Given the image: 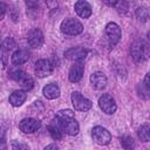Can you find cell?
<instances>
[{
  "label": "cell",
  "mask_w": 150,
  "mask_h": 150,
  "mask_svg": "<svg viewBox=\"0 0 150 150\" xmlns=\"http://www.w3.org/2000/svg\"><path fill=\"white\" fill-rule=\"evenodd\" d=\"M56 122L59 123L61 130L70 136H75L80 131V125L74 117V112L69 109L60 110L56 114Z\"/></svg>",
  "instance_id": "6da1fadb"
},
{
  "label": "cell",
  "mask_w": 150,
  "mask_h": 150,
  "mask_svg": "<svg viewBox=\"0 0 150 150\" xmlns=\"http://www.w3.org/2000/svg\"><path fill=\"white\" fill-rule=\"evenodd\" d=\"M131 56L135 62L142 63L149 57V45L144 40H136L130 48Z\"/></svg>",
  "instance_id": "7a4b0ae2"
},
{
  "label": "cell",
  "mask_w": 150,
  "mask_h": 150,
  "mask_svg": "<svg viewBox=\"0 0 150 150\" xmlns=\"http://www.w3.org/2000/svg\"><path fill=\"white\" fill-rule=\"evenodd\" d=\"M9 77L12 80H14L15 82H18L25 90H29L33 88L34 86V81L33 79L27 74L25 73L23 70L21 69H12L9 71Z\"/></svg>",
  "instance_id": "3957f363"
},
{
  "label": "cell",
  "mask_w": 150,
  "mask_h": 150,
  "mask_svg": "<svg viewBox=\"0 0 150 150\" xmlns=\"http://www.w3.org/2000/svg\"><path fill=\"white\" fill-rule=\"evenodd\" d=\"M60 28H61V32L64 33V34H67V35H79L83 30L82 23L79 20L74 19V18L64 19L61 22Z\"/></svg>",
  "instance_id": "277c9868"
},
{
  "label": "cell",
  "mask_w": 150,
  "mask_h": 150,
  "mask_svg": "<svg viewBox=\"0 0 150 150\" xmlns=\"http://www.w3.org/2000/svg\"><path fill=\"white\" fill-rule=\"evenodd\" d=\"M70 98H71V103H73L75 110H79V111H88L93 105L91 101L86 98L84 96H82L81 93H79V91H74L71 94Z\"/></svg>",
  "instance_id": "5b68a950"
},
{
  "label": "cell",
  "mask_w": 150,
  "mask_h": 150,
  "mask_svg": "<svg viewBox=\"0 0 150 150\" xmlns=\"http://www.w3.org/2000/svg\"><path fill=\"white\" fill-rule=\"evenodd\" d=\"M91 136H93V139L100 144V145H107L110 141H111V135L110 132L103 128V127H94L93 130H91Z\"/></svg>",
  "instance_id": "8992f818"
},
{
  "label": "cell",
  "mask_w": 150,
  "mask_h": 150,
  "mask_svg": "<svg viewBox=\"0 0 150 150\" xmlns=\"http://www.w3.org/2000/svg\"><path fill=\"white\" fill-rule=\"evenodd\" d=\"M34 71H35V75L38 77H47L52 74L53 71V66L52 63L46 60V59H40L35 62V66H34Z\"/></svg>",
  "instance_id": "52a82bcc"
},
{
  "label": "cell",
  "mask_w": 150,
  "mask_h": 150,
  "mask_svg": "<svg viewBox=\"0 0 150 150\" xmlns=\"http://www.w3.org/2000/svg\"><path fill=\"white\" fill-rule=\"evenodd\" d=\"M98 105L102 109V111L105 112V114H108V115L114 114L116 111V109H117V105H116L115 100L109 94H103L98 98Z\"/></svg>",
  "instance_id": "ba28073f"
},
{
  "label": "cell",
  "mask_w": 150,
  "mask_h": 150,
  "mask_svg": "<svg viewBox=\"0 0 150 150\" xmlns=\"http://www.w3.org/2000/svg\"><path fill=\"white\" fill-rule=\"evenodd\" d=\"M104 32H105V36H107V39H108V41H109L110 45L114 46V45H116L120 41L122 33H121V28H120V26L117 23L109 22L105 26Z\"/></svg>",
  "instance_id": "9c48e42d"
},
{
  "label": "cell",
  "mask_w": 150,
  "mask_h": 150,
  "mask_svg": "<svg viewBox=\"0 0 150 150\" xmlns=\"http://www.w3.org/2000/svg\"><path fill=\"white\" fill-rule=\"evenodd\" d=\"M41 127V122L36 118L33 117H28V118H23L20 123H19V128L22 132L25 134H33L35 131H38Z\"/></svg>",
  "instance_id": "30bf717a"
},
{
  "label": "cell",
  "mask_w": 150,
  "mask_h": 150,
  "mask_svg": "<svg viewBox=\"0 0 150 150\" xmlns=\"http://www.w3.org/2000/svg\"><path fill=\"white\" fill-rule=\"evenodd\" d=\"M43 34L42 32L39 29V28H34L32 29L28 35H27V41H28V45L32 47V48H40L42 45H43Z\"/></svg>",
  "instance_id": "8fae6325"
},
{
  "label": "cell",
  "mask_w": 150,
  "mask_h": 150,
  "mask_svg": "<svg viewBox=\"0 0 150 150\" xmlns=\"http://www.w3.org/2000/svg\"><path fill=\"white\" fill-rule=\"evenodd\" d=\"M64 56L70 61H81L87 56V49L83 47H71L64 52Z\"/></svg>",
  "instance_id": "7c38bea8"
},
{
  "label": "cell",
  "mask_w": 150,
  "mask_h": 150,
  "mask_svg": "<svg viewBox=\"0 0 150 150\" xmlns=\"http://www.w3.org/2000/svg\"><path fill=\"white\" fill-rule=\"evenodd\" d=\"M90 83L93 86L94 89L96 90H102L107 87V83H108V80H107V76L101 73V71H95L90 75Z\"/></svg>",
  "instance_id": "4fadbf2b"
},
{
  "label": "cell",
  "mask_w": 150,
  "mask_h": 150,
  "mask_svg": "<svg viewBox=\"0 0 150 150\" xmlns=\"http://www.w3.org/2000/svg\"><path fill=\"white\" fill-rule=\"evenodd\" d=\"M83 71H84V66L81 61H75V63L71 66L70 70H69V81L70 82H79L82 76H83Z\"/></svg>",
  "instance_id": "5bb4252c"
},
{
  "label": "cell",
  "mask_w": 150,
  "mask_h": 150,
  "mask_svg": "<svg viewBox=\"0 0 150 150\" xmlns=\"http://www.w3.org/2000/svg\"><path fill=\"white\" fill-rule=\"evenodd\" d=\"M75 12L76 14L80 16V18H83V19H87L91 15V6L88 1L86 0H79L76 4H75Z\"/></svg>",
  "instance_id": "9a60e30c"
},
{
  "label": "cell",
  "mask_w": 150,
  "mask_h": 150,
  "mask_svg": "<svg viewBox=\"0 0 150 150\" xmlns=\"http://www.w3.org/2000/svg\"><path fill=\"white\" fill-rule=\"evenodd\" d=\"M30 57V53L27 49H19L12 55V63L15 66H20L26 63Z\"/></svg>",
  "instance_id": "2e32d148"
},
{
  "label": "cell",
  "mask_w": 150,
  "mask_h": 150,
  "mask_svg": "<svg viewBox=\"0 0 150 150\" xmlns=\"http://www.w3.org/2000/svg\"><path fill=\"white\" fill-rule=\"evenodd\" d=\"M42 93L46 98L48 100H54L60 96V87L56 83H48L47 86L43 87Z\"/></svg>",
  "instance_id": "e0dca14e"
},
{
  "label": "cell",
  "mask_w": 150,
  "mask_h": 150,
  "mask_svg": "<svg viewBox=\"0 0 150 150\" xmlns=\"http://www.w3.org/2000/svg\"><path fill=\"white\" fill-rule=\"evenodd\" d=\"M27 98V94L25 90H15L9 96V103L13 107H20Z\"/></svg>",
  "instance_id": "ac0fdd59"
},
{
  "label": "cell",
  "mask_w": 150,
  "mask_h": 150,
  "mask_svg": "<svg viewBox=\"0 0 150 150\" xmlns=\"http://www.w3.org/2000/svg\"><path fill=\"white\" fill-rule=\"evenodd\" d=\"M138 137L142 142H149L150 141V125L148 123L143 124L138 130Z\"/></svg>",
  "instance_id": "d6986e66"
},
{
  "label": "cell",
  "mask_w": 150,
  "mask_h": 150,
  "mask_svg": "<svg viewBox=\"0 0 150 150\" xmlns=\"http://www.w3.org/2000/svg\"><path fill=\"white\" fill-rule=\"evenodd\" d=\"M48 131H49L50 136H52L54 139H60V138L62 137V130H61L59 123H57V124H54V123L49 124V125H48Z\"/></svg>",
  "instance_id": "ffe728a7"
},
{
  "label": "cell",
  "mask_w": 150,
  "mask_h": 150,
  "mask_svg": "<svg viewBox=\"0 0 150 150\" xmlns=\"http://www.w3.org/2000/svg\"><path fill=\"white\" fill-rule=\"evenodd\" d=\"M114 7L116 8V11L118 13H127L129 9V2L128 0H116V2L114 4Z\"/></svg>",
  "instance_id": "44dd1931"
},
{
  "label": "cell",
  "mask_w": 150,
  "mask_h": 150,
  "mask_svg": "<svg viewBox=\"0 0 150 150\" xmlns=\"http://www.w3.org/2000/svg\"><path fill=\"white\" fill-rule=\"evenodd\" d=\"M136 16L142 22L148 21V19H149V9L146 7H138L136 9Z\"/></svg>",
  "instance_id": "7402d4cb"
},
{
  "label": "cell",
  "mask_w": 150,
  "mask_h": 150,
  "mask_svg": "<svg viewBox=\"0 0 150 150\" xmlns=\"http://www.w3.org/2000/svg\"><path fill=\"white\" fill-rule=\"evenodd\" d=\"M121 144L124 149H134L135 148V142L132 139V137L130 136H124L121 138Z\"/></svg>",
  "instance_id": "603a6c76"
},
{
  "label": "cell",
  "mask_w": 150,
  "mask_h": 150,
  "mask_svg": "<svg viewBox=\"0 0 150 150\" xmlns=\"http://www.w3.org/2000/svg\"><path fill=\"white\" fill-rule=\"evenodd\" d=\"M7 66V50L0 45V69H4Z\"/></svg>",
  "instance_id": "cb8c5ba5"
},
{
  "label": "cell",
  "mask_w": 150,
  "mask_h": 150,
  "mask_svg": "<svg viewBox=\"0 0 150 150\" xmlns=\"http://www.w3.org/2000/svg\"><path fill=\"white\" fill-rule=\"evenodd\" d=\"M1 45L4 46V48H5L7 52H11L12 49H14V48L16 47V43H15V41H14L12 38H6L5 41H4Z\"/></svg>",
  "instance_id": "d4e9b609"
},
{
  "label": "cell",
  "mask_w": 150,
  "mask_h": 150,
  "mask_svg": "<svg viewBox=\"0 0 150 150\" xmlns=\"http://www.w3.org/2000/svg\"><path fill=\"white\" fill-rule=\"evenodd\" d=\"M137 89H138V93L142 91V94H139V96H142L144 98H148L149 97V95H148L149 94V88H146L145 86H138Z\"/></svg>",
  "instance_id": "484cf974"
},
{
  "label": "cell",
  "mask_w": 150,
  "mask_h": 150,
  "mask_svg": "<svg viewBox=\"0 0 150 150\" xmlns=\"http://www.w3.org/2000/svg\"><path fill=\"white\" fill-rule=\"evenodd\" d=\"M6 9H7V6H6V4H5L2 0H0V20H2V19L5 18V14H6Z\"/></svg>",
  "instance_id": "4316f807"
},
{
  "label": "cell",
  "mask_w": 150,
  "mask_h": 150,
  "mask_svg": "<svg viewBox=\"0 0 150 150\" xmlns=\"http://www.w3.org/2000/svg\"><path fill=\"white\" fill-rule=\"evenodd\" d=\"M12 148L14 149V150H18V149H28V145H26V144H21V143H13L12 144Z\"/></svg>",
  "instance_id": "83f0119b"
},
{
  "label": "cell",
  "mask_w": 150,
  "mask_h": 150,
  "mask_svg": "<svg viewBox=\"0 0 150 150\" xmlns=\"http://www.w3.org/2000/svg\"><path fill=\"white\" fill-rule=\"evenodd\" d=\"M26 4L29 8H35L39 5V0H26Z\"/></svg>",
  "instance_id": "f1b7e54d"
},
{
  "label": "cell",
  "mask_w": 150,
  "mask_h": 150,
  "mask_svg": "<svg viewBox=\"0 0 150 150\" xmlns=\"http://www.w3.org/2000/svg\"><path fill=\"white\" fill-rule=\"evenodd\" d=\"M144 86L146 87V88H150V74L148 73L146 75H145V77H144Z\"/></svg>",
  "instance_id": "f546056e"
},
{
  "label": "cell",
  "mask_w": 150,
  "mask_h": 150,
  "mask_svg": "<svg viewBox=\"0 0 150 150\" xmlns=\"http://www.w3.org/2000/svg\"><path fill=\"white\" fill-rule=\"evenodd\" d=\"M7 148V144H6V141L4 138H0V150H5Z\"/></svg>",
  "instance_id": "4dcf8cb0"
},
{
  "label": "cell",
  "mask_w": 150,
  "mask_h": 150,
  "mask_svg": "<svg viewBox=\"0 0 150 150\" xmlns=\"http://www.w3.org/2000/svg\"><path fill=\"white\" fill-rule=\"evenodd\" d=\"M105 5H108V6H114V4L116 2V0H102Z\"/></svg>",
  "instance_id": "1f68e13d"
},
{
  "label": "cell",
  "mask_w": 150,
  "mask_h": 150,
  "mask_svg": "<svg viewBox=\"0 0 150 150\" xmlns=\"http://www.w3.org/2000/svg\"><path fill=\"white\" fill-rule=\"evenodd\" d=\"M49 149H57V145H55V144H49V145H47V146L45 148V150H49Z\"/></svg>",
  "instance_id": "d6a6232c"
}]
</instances>
